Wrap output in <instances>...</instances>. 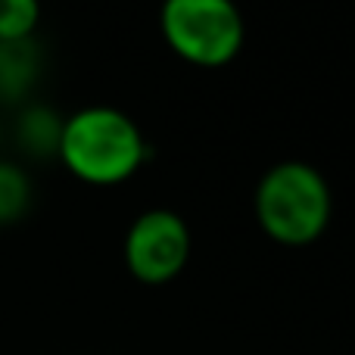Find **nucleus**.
<instances>
[{"mask_svg":"<svg viewBox=\"0 0 355 355\" xmlns=\"http://www.w3.org/2000/svg\"><path fill=\"white\" fill-rule=\"evenodd\" d=\"M147 153L144 131L116 106H85L62 119L56 156L85 184L116 187L141 172Z\"/></svg>","mask_w":355,"mask_h":355,"instance_id":"f257e3e1","label":"nucleus"},{"mask_svg":"<svg viewBox=\"0 0 355 355\" xmlns=\"http://www.w3.org/2000/svg\"><path fill=\"white\" fill-rule=\"evenodd\" d=\"M256 221L275 243L309 246L327 231L334 215V193L315 166L287 159L259 178L252 196Z\"/></svg>","mask_w":355,"mask_h":355,"instance_id":"f03ea898","label":"nucleus"},{"mask_svg":"<svg viewBox=\"0 0 355 355\" xmlns=\"http://www.w3.org/2000/svg\"><path fill=\"white\" fill-rule=\"evenodd\" d=\"M159 28L184 62L202 69L227 66L246 37L243 12L234 0H162Z\"/></svg>","mask_w":355,"mask_h":355,"instance_id":"7ed1b4c3","label":"nucleus"},{"mask_svg":"<svg viewBox=\"0 0 355 355\" xmlns=\"http://www.w3.org/2000/svg\"><path fill=\"white\" fill-rule=\"evenodd\" d=\"M190 227L172 209H147L125 234V268L141 284L159 287L187 268Z\"/></svg>","mask_w":355,"mask_h":355,"instance_id":"20e7f679","label":"nucleus"},{"mask_svg":"<svg viewBox=\"0 0 355 355\" xmlns=\"http://www.w3.org/2000/svg\"><path fill=\"white\" fill-rule=\"evenodd\" d=\"M37 78V50L35 41L0 44V100L16 103L31 91Z\"/></svg>","mask_w":355,"mask_h":355,"instance_id":"39448f33","label":"nucleus"},{"mask_svg":"<svg viewBox=\"0 0 355 355\" xmlns=\"http://www.w3.org/2000/svg\"><path fill=\"white\" fill-rule=\"evenodd\" d=\"M62 119L50 106H25L16 119V141L31 156H56Z\"/></svg>","mask_w":355,"mask_h":355,"instance_id":"423d86ee","label":"nucleus"},{"mask_svg":"<svg viewBox=\"0 0 355 355\" xmlns=\"http://www.w3.org/2000/svg\"><path fill=\"white\" fill-rule=\"evenodd\" d=\"M31 206V178L16 162L0 159V225L19 221Z\"/></svg>","mask_w":355,"mask_h":355,"instance_id":"0eeeda50","label":"nucleus"},{"mask_svg":"<svg viewBox=\"0 0 355 355\" xmlns=\"http://www.w3.org/2000/svg\"><path fill=\"white\" fill-rule=\"evenodd\" d=\"M41 22V0H0V44L31 41Z\"/></svg>","mask_w":355,"mask_h":355,"instance_id":"6e6552de","label":"nucleus"}]
</instances>
